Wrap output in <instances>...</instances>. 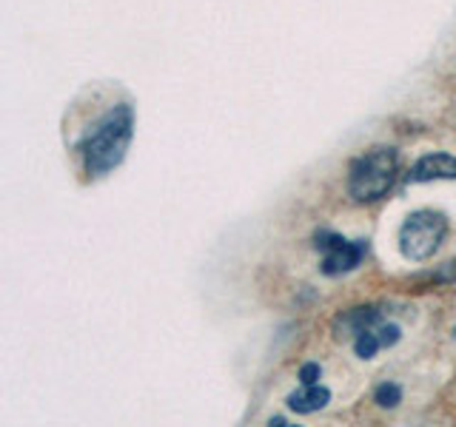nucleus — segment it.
<instances>
[{
	"instance_id": "f257e3e1",
	"label": "nucleus",
	"mask_w": 456,
	"mask_h": 427,
	"mask_svg": "<svg viewBox=\"0 0 456 427\" xmlns=\"http://www.w3.org/2000/svg\"><path fill=\"white\" fill-rule=\"evenodd\" d=\"M134 137V109L128 103L111 106L94 128L83 137L80 154L89 177H103L123 163V157Z\"/></svg>"
},
{
	"instance_id": "f03ea898",
	"label": "nucleus",
	"mask_w": 456,
	"mask_h": 427,
	"mask_svg": "<svg viewBox=\"0 0 456 427\" xmlns=\"http://www.w3.org/2000/svg\"><path fill=\"white\" fill-rule=\"evenodd\" d=\"M399 174V151L377 146L360 154L348 168V194L356 203H377L394 189Z\"/></svg>"
},
{
	"instance_id": "7ed1b4c3",
	"label": "nucleus",
	"mask_w": 456,
	"mask_h": 427,
	"mask_svg": "<svg viewBox=\"0 0 456 427\" xmlns=\"http://www.w3.org/2000/svg\"><path fill=\"white\" fill-rule=\"evenodd\" d=\"M448 237V220L445 214L422 208L413 211L399 228V251L411 262H425L439 251V246Z\"/></svg>"
},
{
	"instance_id": "20e7f679",
	"label": "nucleus",
	"mask_w": 456,
	"mask_h": 427,
	"mask_svg": "<svg viewBox=\"0 0 456 427\" xmlns=\"http://www.w3.org/2000/svg\"><path fill=\"white\" fill-rule=\"evenodd\" d=\"M314 248L322 254V274L325 277H339L348 274V270L360 268V262L368 254V242L365 239H346L342 234L334 231H317L314 237Z\"/></svg>"
},
{
	"instance_id": "39448f33",
	"label": "nucleus",
	"mask_w": 456,
	"mask_h": 427,
	"mask_svg": "<svg viewBox=\"0 0 456 427\" xmlns=\"http://www.w3.org/2000/svg\"><path fill=\"white\" fill-rule=\"evenodd\" d=\"M382 322V310L377 305H360L351 310H342L334 319V334L337 339H356L368 327H374Z\"/></svg>"
},
{
	"instance_id": "423d86ee",
	"label": "nucleus",
	"mask_w": 456,
	"mask_h": 427,
	"mask_svg": "<svg viewBox=\"0 0 456 427\" xmlns=\"http://www.w3.org/2000/svg\"><path fill=\"white\" fill-rule=\"evenodd\" d=\"M431 180H456V157L445 151L425 154L408 171V182H431Z\"/></svg>"
},
{
	"instance_id": "0eeeda50",
	"label": "nucleus",
	"mask_w": 456,
	"mask_h": 427,
	"mask_svg": "<svg viewBox=\"0 0 456 427\" xmlns=\"http://www.w3.org/2000/svg\"><path fill=\"white\" fill-rule=\"evenodd\" d=\"M285 402H289V407L294 413H303V416H305V413H317V410H322L328 402H331V391L322 388L320 382L317 384H303V388H299L297 393H291Z\"/></svg>"
},
{
	"instance_id": "6e6552de",
	"label": "nucleus",
	"mask_w": 456,
	"mask_h": 427,
	"mask_svg": "<svg viewBox=\"0 0 456 427\" xmlns=\"http://www.w3.org/2000/svg\"><path fill=\"white\" fill-rule=\"evenodd\" d=\"M382 348L385 345H382V336H379V325L368 327V331H362L360 336L354 339V350H356V356H362V359H374L377 350H382Z\"/></svg>"
},
{
	"instance_id": "1a4fd4ad",
	"label": "nucleus",
	"mask_w": 456,
	"mask_h": 427,
	"mask_svg": "<svg viewBox=\"0 0 456 427\" xmlns=\"http://www.w3.org/2000/svg\"><path fill=\"white\" fill-rule=\"evenodd\" d=\"M374 402L379 405V407H396L399 402H403V391H399V384H394V382H385V384H379V388L374 391Z\"/></svg>"
},
{
	"instance_id": "9d476101",
	"label": "nucleus",
	"mask_w": 456,
	"mask_h": 427,
	"mask_svg": "<svg viewBox=\"0 0 456 427\" xmlns=\"http://www.w3.org/2000/svg\"><path fill=\"white\" fill-rule=\"evenodd\" d=\"M320 376H322L320 365L308 362V365L299 367V382H303V384H317V382H320Z\"/></svg>"
},
{
	"instance_id": "9b49d317",
	"label": "nucleus",
	"mask_w": 456,
	"mask_h": 427,
	"mask_svg": "<svg viewBox=\"0 0 456 427\" xmlns=\"http://www.w3.org/2000/svg\"><path fill=\"white\" fill-rule=\"evenodd\" d=\"M436 282H456V260L445 262L436 270Z\"/></svg>"
}]
</instances>
